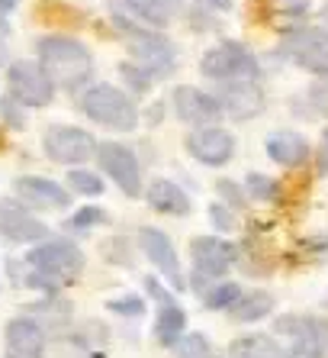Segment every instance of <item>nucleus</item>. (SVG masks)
Wrapping results in <instances>:
<instances>
[{
	"label": "nucleus",
	"instance_id": "nucleus-1",
	"mask_svg": "<svg viewBox=\"0 0 328 358\" xmlns=\"http://www.w3.org/2000/svg\"><path fill=\"white\" fill-rule=\"evenodd\" d=\"M84 252L68 239H42L39 245L26 252V265L29 275L23 278L26 287H39L45 294L61 291L65 284H71L74 278L84 271Z\"/></svg>",
	"mask_w": 328,
	"mask_h": 358
},
{
	"label": "nucleus",
	"instance_id": "nucleus-2",
	"mask_svg": "<svg viewBox=\"0 0 328 358\" xmlns=\"http://www.w3.org/2000/svg\"><path fill=\"white\" fill-rule=\"evenodd\" d=\"M36 52H39L42 71L49 75V81L55 87H65V91L74 94L91 81L94 55L81 39H71V36H42L36 42Z\"/></svg>",
	"mask_w": 328,
	"mask_h": 358
},
{
	"label": "nucleus",
	"instance_id": "nucleus-3",
	"mask_svg": "<svg viewBox=\"0 0 328 358\" xmlns=\"http://www.w3.org/2000/svg\"><path fill=\"white\" fill-rule=\"evenodd\" d=\"M113 23H116V29L126 36V42H129L132 65H139L151 81L171 75L174 65H177V52H174L167 36L155 33V29H148V26L132 23L123 13H113Z\"/></svg>",
	"mask_w": 328,
	"mask_h": 358
},
{
	"label": "nucleus",
	"instance_id": "nucleus-4",
	"mask_svg": "<svg viewBox=\"0 0 328 358\" xmlns=\"http://www.w3.org/2000/svg\"><path fill=\"white\" fill-rule=\"evenodd\" d=\"M81 110L94 123L113 133H132L139 126V107L126 91L113 87V84H94L81 97Z\"/></svg>",
	"mask_w": 328,
	"mask_h": 358
},
{
	"label": "nucleus",
	"instance_id": "nucleus-5",
	"mask_svg": "<svg viewBox=\"0 0 328 358\" xmlns=\"http://www.w3.org/2000/svg\"><path fill=\"white\" fill-rule=\"evenodd\" d=\"M200 75L209 78V81L229 84V81H258L261 75V65H258L255 52L241 45L235 39H225L219 45L206 52L200 59Z\"/></svg>",
	"mask_w": 328,
	"mask_h": 358
},
{
	"label": "nucleus",
	"instance_id": "nucleus-6",
	"mask_svg": "<svg viewBox=\"0 0 328 358\" xmlns=\"http://www.w3.org/2000/svg\"><path fill=\"white\" fill-rule=\"evenodd\" d=\"M7 87L20 107H49L55 100V84L49 81L39 62L29 59H20L7 68Z\"/></svg>",
	"mask_w": 328,
	"mask_h": 358
},
{
	"label": "nucleus",
	"instance_id": "nucleus-7",
	"mask_svg": "<svg viewBox=\"0 0 328 358\" xmlns=\"http://www.w3.org/2000/svg\"><path fill=\"white\" fill-rule=\"evenodd\" d=\"M94 159L103 168V175L113 178V184L126 197H139L142 194V165L129 145H123V142H100Z\"/></svg>",
	"mask_w": 328,
	"mask_h": 358
},
{
	"label": "nucleus",
	"instance_id": "nucleus-8",
	"mask_svg": "<svg viewBox=\"0 0 328 358\" xmlns=\"http://www.w3.org/2000/svg\"><path fill=\"white\" fill-rule=\"evenodd\" d=\"M190 255H193V287L200 294L213 278H222L235 262V245L216 236H197L190 242Z\"/></svg>",
	"mask_w": 328,
	"mask_h": 358
},
{
	"label": "nucleus",
	"instance_id": "nucleus-9",
	"mask_svg": "<svg viewBox=\"0 0 328 358\" xmlns=\"http://www.w3.org/2000/svg\"><path fill=\"white\" fill-rule=\"evenodd\" d=\"M42 149H45V155L52 162L74 168V165H84L87 159H94L97 142L81 126H49L45 136H42Z\"/></svg>",
	"mask_w": 328,
	"mask_h": 358
},
{
	"label": "nucleus",
	"instance_id": "nucleus-10",
	"mask_svg": "<svg viewBox=\"0 0 328 358\" xmlns=\"http://www.w3.org/2000/svg\"><path fill=\"white\" fill-rule=\"evenodd\" d=\"M283 55L312 75H328V29L303 26L283 39Z\"/></svg>",
	"mask_w": 328,
	"mask_h": 358
},
{
	"label": "nucleus",
	"instance_id": "nucleus-11",
	"mask_svg": "<svg viewBox=\"0 0 328 358\" xmlns=\"http://www.w3.org/2000/svg\"><path fill=\"white\" fill-rule=\"evenodd\" d=\"M187 152L200 165L222 168L235 155V136L229 129H222V126H200L187 136Z\"/></svg>",
	"mask_w": 328,
	"mask_h": 358
},
{
	"label": "nucleus",
	"instance_id": "nucleus-12",
	"mask_svg": "<svg viewBox=\"0 0 328 358\" xmlns=\"http://www.w3.org/2000/svg\"><path fill=\"white\" fill-rule=\"evenodd\" d=\"M280 333L293 339V352L299 358H328V320L303 317V320H280Z\"/></svg>",
	"mask_w": 328,
	"mask_h": 358
},
{
	"label": "nucleus",
	"instance_id": "nucleus-13",
	"mask_svg": "<svg viewBox=\"0 0 328 358\" xmlns=\"http://www.w3.org/2000/svg\"><path fill=\"white\" fill-rule=\"evenodd\" d=\"M139 245L145 252V259L161 271L164 281H171L177 291L184 287V275H181V259H177V249L167 233L155 229V226H142L139 229Z\"/></svg>",
	"mask_w": 328,
	"mask_h": 358
},
{
	"label": "nucleus",
	"instance_id": "nucleus-14",
	"mask_svg": "<svg viewBox=\"0 0 328 358\" xmlns=\"http://www.w3.org/2000/svg\"><path fill=\"white\" fill-rule=\"evenodd\" d=\"M171 107H174V117L181 123H193L197 129L222 120V107L216 100V94H206L200 87H190V84H181L171 94Z\"/></svg>",
	"mask_w": 328,
	"mask_h": 358
},
{
	"label": "nucleus",
	"instance_id": "nucleus-15",
	"mask_svg": "<svg viewBox=\"0 0 328 358\" xmlns=\"http://www.w3.org/2000/svg\"><path fill=\"white\" fill-rule=\"evenodd\" d=\"M45 329L33 317H13L3 336V358H45Z\"/></svg>",
	"mask_w": 328,
	"mask_h": 358
},
{
	"label": "nucleus",
	"instance_id": "nucleus-16",
	"mask_svg": "<svg viewBox=\"0 0 328 358\" xmlns=\"http://www.w3.org/2000/svg\"><path fill=\"white\" fill-rule=\"evenodd\" d=\"M216 100H219L222 107V117L229 113V117L235 120H251L258 117L264 110V91L258 87V81H229L222 84L219 94H216Z\"/></svg>",
	"mask_w": 328,
	"mask_h": 358
},
{
	"label": "nucleus",
	"instance_id": "nucleus-17",
	"mask_svg": "<svg viewBox=\"0 0 328 358\" xmlns=\"http://www.w3.org/2000/svg\"><path fill=\"white\" fill-rule=\"evenodd\" d=\"M0 233L7 236L10 242H20V245L49 239L45 223H39V220H36L29 210H23V203H17V200H0Z\"/></svg>",
	"mask_w": 328,
	"mask_h": 358
},
{
	"label": "nucleus",
	"instance_id": "nucleus-18",
	"mask_svg": "<svg viewBox=\"0 0 328 358\" xmlns=\"http://www.w3.org/2000/svg\"><path fill=\"white\" fill-rule=\"evenodd\" d=\"M13 191H17V197L23 200L26 207H36V210H65L71 203L68 187H61L58 181H49V178H33V175L17 178Z\"/></svg>",
	"mask_w": 328,
	"mask_h": 358
},
{
	"label": "nucleus",
	"instance_id": "nucleus-19",
	"mask_svg": "<svg viewBox=\"0 0 328 358\" xmlns=\"http://www.w3.org/2000/svg\"><path fill=\"white\" fill-rule=\"evenodd\" d=\"M145 197H148V207L158 210V213H164V217H187L190 213L187 191H184L181 184L167 181V178L151 181V187L145 191Z\"/></svg>",
	"mask_w": 328,
	"mask_h": 358
},
{
	"label": "nucleus",
	"instance_id": "nucleus-20",
	"mask_svg": "<svg viewBox=\"0 0 328 358\" xmlns=\"http://www.w3.org/2000/svg\"><path fill=\"white\" fill-rule=\"evenodd\" d=\"M267 155L283 168H299L309 159V142L299 133H274L267 136Z\"/></svg>",
	"mask_w": 328,
	"mask_h": 358
},
{
	"label": "nucleus",
	"instance_id": "nucleus-21",
	"mask_svg": "<svg viewBox=\"0 0 328 358\" xmlns=\"http://www.w3.org/2000/svg\"><path fill=\"white\" fill-rule=\"evenodd\" d=\"M184 326H187V313H184L174 300L161 303V307H158V317H155V342L164 345V349H174L184 336Z\"/></svg>",
	"mask_w": 328,
	"mask_h": 358
},
{
	"label": "nucleus",
	"instance_id": "nucleus-22",
	"mask_svg": "<svg viewBox=\"0 0 328 358\" xmlns=\"http://www.w3.org/2000/svg\"><path fill=\"white\" fill-rule=\"evenodd\" d=\"M126 10H129L135 20H142V26L148 29H164L171 23V13H174V0H123Z\"/></svg>",
	"mask_w": 328,
	"mask_h": 358
},
{
	"label": "nucleus",
	"instance_id": "nucleus-23",
	"mask_svg": "<svg viewBox=\"0 0 328 358\" xmlns=\"http://www.w3.org/2000/svg\"><path fill=\"white\" fill-rule=\"evenodd\" d=\"M271 310H274L271 294L255 291V294H241V297L229 307V317L235 320V323H258V320H264Z\"/></svg>",
	"mask_w": 328,
	"mask_h": 358
},
{
	"label": "nucleus",
	"instance_id": "nucleus-24",
	"mask_svg": "<svg viewBox=\"0 0 328 358\" xmlns=\"http://www.w3.org/2000/svg\"><path fill=\"white\" fill-rule=\"evenodd\" d=\"M229 355L232 358H287V352L280 349L271 336L255 333V336H241V339L232 342Z\"/></svg>",
	"mask_w": 328,
	"mask_h": 358
},
{
	"label": "nucleus",
	"instance_id": "nucleus-25",
	"mask_svg": "<svg viewBox=\"0 0 328 358\" xmlns=\"http://www.w3.org/2000/svg\"><path fill=\"white\" fill-rule=\"evenodd\" d=\"M68 187L74 194H84V197H97V194H103V178L97 171H87V168H71L68 171Z\"/></svg>",
	"mask_w": 328,
	"mask_h": 358
},
{
	"label": "nucleus",
	"instance_id": "nucleus-26",
	"mask_svg": "<svg viewBox=\"0 0 328 358\" xmlns=\"http://www.w3.org/2000/svg\"><path fill=\"white\" fill-rule=\"evenodd\" d=\"M238 297H241V287L232 284V281H225V284H216V287H206L203 291V307L206 310H229Z\"/></svg>",
	"mask_w": 328,
	"mask_h": 358
},
{
	"label": "nucleus",
	"instance_id": "nucleus-27",
	"mask_svg": "<svg viewBox=\"0 0 328 358\" xmlns=\"http://www.w3.org/2000/svg\"><path fill=\"white\" fill-rule=\"evenodd\" d=\"M174 349H177V358H213V345L203 333H184Z\"/></svg>",
	"mask_w": 328,
	"mask_h": 358
},
{
	"label": "nucleus",
	"instance_id": "nucleus-28",
	"mask_svg": "<svg viewBox=\"0 0 328 358\" xmlns=\"http://www.w3.org/2000/svg\"><path fill=\"white\" fill-rule=\"evenodd\" d=\"M245 191L255 200H277L280 197V184L274 181V178L261 175V171H251V175L245 178Z\"/></svg>",
	"mask_w": 328,
	"mask_h": 358
},
{
	"label": "nucleus",
	"instance_id": "nucleus-29",
	"mask_svg": "<svg viewBox=\"0 0 328 358\" xmlns=\"http://www.w3.org/2000/svg\"><path fill=\"white\" fill-rule=\"evenodd\" d=\"M119 78L126 81V87H129L132 94H148V87H151V78H148L139 65H132V62L129 65H126V62L119 65Z\"/></svg>",
	"mask_w": 328,
	"mask_h": 358
},
{
	"label": "nucleus",
	"instance_id": "nucleus-30",
	"mask_svg": "<svg viewBox=\"0 0 328 358\" xmlns=\"http://www.w3.org/2000/svg\"><path fill=\"white\" fill-rule=\"evenodd\" d=\"M103 220H107V213H103L100 207H81L71 220H68V229H74V233H81V229H91V226L103 223Z\"/></svg>",
	"mask_w": 328,
	"mask_h": 358
},
{
	"label": "nucleus",
	"instance_id": "nucleus-31",
	"mask_svg": "<svg viewBox=\"0 0 328 358\" xmlns=\"http://www.w3.org/2000/svg\"><path fill=\"white\" fill-rule=\"evenodd\" d=\"M110 310H113V313H119V317H142V313H145V300L126 294V297L110 300Z\"/></svg>",
	"mask_w": 328,
	"mask_h": 358
},
{
	"label": "nucleus",
	"instance_id": "nucleus-32",
	"mask_svg": "<svg viewBox=\"0 0 328 358\" xmlns=\"http://www.w3.org/2000/svg\"><path fill=\"white\" fill-rule=\"evenodd\" d=\"M209 217H213L216 229H225V233L235 226V213H232L229 207H222V203H213V207H209Z\"/></svg>",
	"mask_w": 328,
	"mask_h": 358
},
{
	"label": "nucleus",
	"instance_id": "nucleus-33",
	"mask_svg": "<svg viewBox=\"0 0 328 358\" xmlns=\"http://www.w3.org/2000/svg\"><path fill=\"white\" fill-rule=\"evenodd\" d=\"M216 191H219L225 200H232V207H241V203H245V197H241V187H238L235 181H225V178H222V181L216 184Z\"/></svg>",
	"mask_w": 328,
	"mask_h": 358
},
{
	"label": "nucleus",
	"instance_id": "nucleus-34",
	"mask_svg": "<svg viewBox=\"0 0 328 358\" xmlns=\"http://www.w3.org/2000/svg\"><path fill=\"white\" fill-rule=\"evenodd\" d=\"M280 7V13H287V17H303L306 10H309V0H274Z\"/></svg>",
	"mask_w": 328,
	"mask_h": 358
},
{
	"label": "nucleus",
	"instance_id": "nucleus-35",
	"mask_svg": "<svg viewBox=\"0 0 328 358\" xmlns=\"http://www.w3.org/2000/svg\"><path fill=\"white\" fill-rule=\"evenodd\" d=\"M13 107H17V100H13V97H3V100H0V110L7 113V123L10 126H23V120H20V113Z\"/></svg>",
	"mask_w": 328,
	"mask_h": 358
},
{
	"label": "nucleus",
	"instance_id": "nucleus-36",
	"mask_svg": "<svg viewBox=\"0 0 328 358\" xmlns=\"http://www.w3.org/2000/svg\"><path fill=\"white\" fill-rule=\"evenodd\" d=\"M319 171H322V175H328V129H325L322 145H319Z\"/></svg>",
	"mask_w": 328,
	"mask_h": 358
},
{
	"label": "nucleus",
	"instance_id": "nucleus-37",
	"mask_svg": "<svg viewBox=\"0 0 328 358\" xmlns=\"http://www.w3.org/2000/svg\"><path fill=\"white\" fill-rule=\"evenodd\" d=\"M200 7H209V10L225 13V10H232V0H200Z\"/></svg>",
	"mask_w": 328,
	"mask_h": 358
},
{
	"label": "nucleus",
	"instance_id": "nucleus-38",
	"mask_svg": "<svg viewBox=\"0 0 328 358\" xmlns=\"http://www.w3.org/2000/svg\"><path fill=\"white\" fill-rule=\"evenodd\" d=\"M145 287H148V291H151V294H155V300H161V303H167V300H171V297H167V294L161 291V284H158L155 278H148V281H145Z\"/></svg>",
	"mask_w": 328,
	"mask_h": 358
},
{
	"label": "nucleus",
	"instance_id": "nucleus-39",
	"mask_svg": "<svg viewBox=\"0 0 328 358\" xmlns=\"http://www.w3.org/2000/svg\"><path fill=\"white\" fill-rule=\"evenodd\" d=\"M20 7V0H0V17H10Z\"/></svg>",
	"mask_w": 328,
	"mask_h": 358
},
{
	"label": "nucleus",
	"instance_id": "nucleus-40",
	"mask_svg": "<svg viewBox=\"0 0 328 358\" xmlns=\"http://www.w3.org/2000/svg\"><path fill=\"white\" fill-rule=\"evenodd\" d=\"M322 23L328 26V0H325V7H322Z\"/></svg>",
	"mask_w": 328,
	"mask_h": 358
},
{
	"label": "nucleus",
	"instance_id": "nucleus-41",
	"mask_svg": "<svg viewBox=\"0 0 328 358\" xmlns=\"http://www.w3.org/2000/svg\"><path fill=\"white\" fill-rule=\"evenodd\" d=\"M287 358H296V355H287Z\"/></svg>",
	"mask_w": 328,
	"mask_h": 358
},
{
	"label": "nucleus",
	"instance_id": "nucleus-42",
	"mask_svg": "<svg viewBox=\"0 0 328 358\" xmlns=\"http://www.w3.org/2000/svg\"><path fill=\"white\" fill-rule=\"evenodd\" d=\"M174 3H181V0H174Z\"/></svg>",
	"mask_w": 328,
	"mask_h": 358
}]
</instances>
